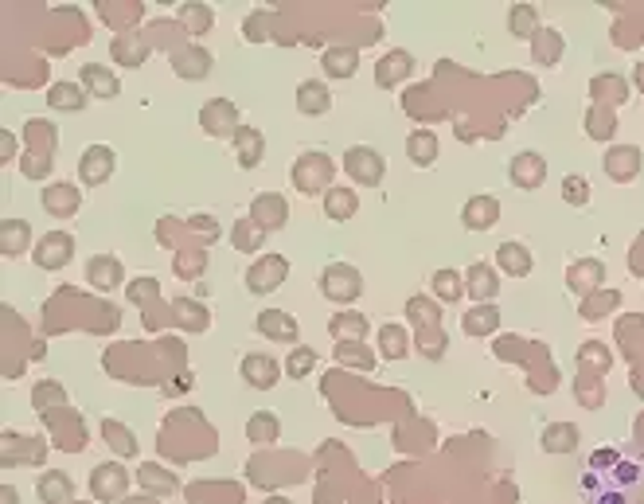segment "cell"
<instances>
[{
	"label": "cell",
	"instance_id": "obj_1",
	"mask_svg": "<svg viewBox=\"0 0 644 504\" xmlns=\"http://www.w3.org/2000/svg\"><path fill=\"white\" fill-rule=\"evenodd\" d=\"M321 293L328 297V301H336V305H352L356 297L363 293V278H360V270L356 266H348V262H332L321 274Z\"/></svg>",
	"mask_w": 644,
	"mask_h": 504
},
{
	"label": "cell",
	"instance_id": "obj_2",
	"mask_svg": "<svg viewBox=\"0 0 644 504\" xmlns=\"http://www.w3.org/2000/svg\"><path fill=\"white\" fill-rule=\"evenodd\" d=\"M125 489H129V469L122 461H102L94 473H90V493L94 500L110 504V500H125Z\"/></svg>",
	"mask_w": 644,
	"mask_h": 504
},
{
	"label": "cell",
	"instance_id": "obj_3",
	"mask_svg": "<svg viewBox=\"0 0 644 504\" xmlns=\"http://www.w3.org/2000/svg\"><path fill=\"white\" fill-rule=\"evenodd\" d=\"M344 173L356 180V184H363V188H375L379 180H383V173H387V164H383V157H379L375 149H367V145H352L348 153H344Z\"/></svg>",
	"mask_w": 644,
	"mask_h": 504
},
{
	"label": "cell",
	"instance_id": "obj_4",
	"mask_svg": "<svg viewBox=\"0 0 644 504\" xmlns=\"http://www.w3.org/2000/svg\"><path fill=\"white\" fill-rule=\"evenodd\" d=\"M114 168H117V157L110 145H90L78 157V180H83V188H98L114 176Z\"/></svg>",
	"mask_w": 644,
	"mask_h": 504
},
{
	"label": "cell",
	"instance_id": "obj_5",
	"mask_svg": "<svg viewBox=\"0 0 644 504\" xmlns=\"http://www.w3.org/2000/svg\"><path fill=\"white\" fill-rule=\"evenodd\" d=\"M200 125L207 129L212 137H231L234 141V133H239V106H234L231 98H212L207 106L200 110Z\"/></svg>",
	"mask_w": 644,
	"mask_h": 504
},
{
	"label": "cell",
	"instance_id": "obj_6",
	"mask_svg": "<svg viewBox=\"0 0 644 504\" xmlns=\"http://www.w3.org/2000/svg\"><path fill=\"white\" fill-rule=\"evenodd\" d=\"M289 274V262L282 254H270V258H258V262L246 270V290L251 293H270V290H278L282 282Z\"/></svg>",
	"mask_w": 644,
	"mask_h": 504
},
{
	"label": "cell",
	"instance_id": "obj_7",
	"mask_svg": "<svg viewBox=\"0 0 644 504\" xmlns=\"http://www.w3.org/2000/svg\"><path fill=\"white\" fill-rule=\"evenodd\" d=\"M74 258V239L67 231H51L47 239H39L35 247V266L39 270H63Z\"/></svg>",
	"mask_w": 644,
	"mask_h": 504
},
{
	"label": "cell",
	"instance_id": "obj_8",
	"mask_svg": "<svg viewBox=\"0 0 644 504\" xmlns=\"http://www.w3.org/2000/svg\"><path fill=\"white\" fill-rule=\"evenodd\" d=\"M122 278H125V270L114 254H90L86 258V282L98 293H114L117 286H122Z\"/></svg>",
	"mask_w": 644,
	"mask_h": 504
},
{
	"label": "cell",
	"instance_id": "obj_9",
	"mask_svg": "<svg viewBox=\"0 0 644 504\" xmlns=\"http://www.w3.org/2000/svg\"><path fill=\"white\" fill-rule=\"evenodd\" d=\"M289 219V203L278 196V192H262V196L251 200V223H258L262 231H278Z\"/></svg>",
	"mask_w": 644,
	"mask_h": 504
},
{
	"label": "cell",
	"instance_id": "obj_10",
	"mask_svg": "<svg viewBox=\"0 0 644 504\" xmlns=\"http://www.w3.org/2000/svg\"><path fill=\"white\" fill-rule=\"evenodd\" d=\"M278 376H282V364L270 352H246L243 356V380L251 387H258V391H270V387L278 383Z\"/></svg>",
	"mask_w": 644,
	"mask_h": 504
},
{
	"label": "cell",
	"instance_id": "obj_11",
	"mask_svg": "<svg viewBox=\"0 0 644 504\" xmlns=\"http://www.w3.org/2000/svg\"><path fill=\"white\" fill-rule=\"evenodd\" d=\"M508 176H511V184H516V188L535 192L539 184H543V176H547V161L539 157V153H516V157H511Z\"/></svg>",
	"mask_w": 644,
	"mask_h": 504
},
{
	"label": "cell",
	"instance_id": "obj_12",
	"mask_svg": "<svg viewBox=\"0 0 644 504\" xmlns=\"http://www.w3.org/2000/svg\"><path fill=\"white\" fill-rule=\"evenodd\" d=\"M496 219H500V200L489 196V192H481V196H469L465 200L461 223L469 231H489V227H496Z\"/></svg>",
	"mask_w": 644,
	"mask_h": 504
},
{
	"label": "cell",
	"instance_id": "obj_13",
	"mask_svg": "<svg viewBox=\"0 0 644 504\" xmlns=\"http://www.w3.org/2000/svg\"><path fill=\"white\" fill-rule=\"evenodd\" d=\"M465 293H472L481 305H489L496 293H500V274H496V266L489 262H472L469 274H465Z\"/></svg>",
	"mask_w": 644,
	"mask_h": 504
},
{
	"label": "cell",
	"instance_id": "obj_14",
	"mask_svg": "<svg viewBox=\"0 0 644 504\" xmlns=\"http://www.w3.org/2000/svg\"><path fill=\"white\" fill-rule=\"evenodd\" d=\"M35 497L44 504H71L74 500V481L63 469H47L35 481Z\"/></svg>",
	"mask_w": 644,
	"mask_h": 504
},
{
	"label": "cell",
	"instance_id": "obj_15",
	"mask_svg": "<svg viewBox=\"0 0 644 504\" xmlns=\"http://www.w3.org/2000/svg\"><path fill=\"white\" fill-rule=\"evenodd\" d=\"M297 110L305 114V118H321V114L332 110V90L321 79H305L297 86Z\"/></svg>",
	"mask_w": 644,
	"mask_h": 504
},
{
	"label": "cell",
	"instance_id": "obj_16",
	"mask_svg": "<svg viewBox=\"0 0 644 504\" xmlns=\"http://www.w3.org/2000/svg\"><path fill=\"white\" fill-rule=\"evenodd\" d=\"M137 481H141V493H149V497H173L176 489H180V477L168 473L164 465H156V461H144L141 465Z\"/></svg>",
	"mask_w": 644,
	"mask_h": 504
},
{
	"label": "cell",
	"instance_id": "obj_17",
	"mask_svg": "<svg viewBox=\"0 0 644 504\" xmlns=\"http://www.w3.org/2000/svg\"><path fill=\"white\" fill-rule=\"evenodd\" d=\"M254 329L262 336H270V341H282V344H297V321L282 313V309H266V313H258Z\"/></svg>",
	"mask_w": 644,
	"mask_h": 504
},
{
	"label": "cell",
	"instance_id": "obj_18",
	"mask_svg": "<svg viewBox=\"0 0 644 504\" xmlns=\"http://www.w3.org/2000/svg\"><path fill=\"white\" fill-rule=\"evenodd\" d=\"M83 90L90 98H117V94H122V83H117V74L110 67H102V63H86V67H83Z\"/></svg>",
	"mask_w": 644,
	"mask_h": 504
},
{
	"label": "cell",
	"instance_id": "obj_19",
	"mask_svg": "<svg viewBox=\"0 0 644 504\" xmlns=\"http://www.w3.org/2000/svg\"><path fill=\"white\" fill-rule=\"evenodd\" d=\"M324 173H328V157H321V153H305V157L297 161V168H293V180H297L301 192H305V188L328 192L332 184H324Z\"/></svg>",
	"mask_w": 644,
	"mask_h": 504
},
{
	"label": "cell",
	"instance_id": "obj_20",
	"mask_svg": "<svg viewBox=\"0 0 644 504\" xmlns=\"http://www.w3.org/2000/svg\"><path fill=\"white\" fill-rule=\"evenodd\" d=\"M601 278H606V266H601L598 258H582V262H574V266H570V274H567L570 290H574L578 297H586V293L601 290Z\"/></svg>",
	"mask_w": 644,
	"mask_h": 504
},
{
	"label": "cell",
	"instance_id": "obj_21",
	"mask_svg": "<svg viewBox=\"0 0 644 504\" xmlns=\"http://www.w3.org/2000/svg\"><path fill=\"white\" fill-rule=\"evenodd\" d=\"M47 106L59 114H78L86 106V90L83 83H51L47 86Z\"/></svg>",
	"mask_w": 644,
	"mask_h": 504
},
{
	"label": "cell",
	"instance_id": "obj_22",
	"mask_svg": "<svg viewBox=\"0 0 644 504\" xmlns=\"http://www.w3.org/2000/svg\"><path fill=\"white\" fill-rule=\"evenodd\" d=\"M114 63L117 67H144V59H149V44H144V35H114Z\"/></svg>",
	"mask_w": 644,
	"mask_h": 504
},
{
	"label": "cell",
	"instance_id": "obj_23",
	"mask_svg": "<svg viewBox=\"0 0 644 504\" xmlns=\"http://www.w3.org/2000/svg\"><path fill=\"white\" fill-rule=\"evenodd\" d=\"M234 153H239V164L243 168H258L262 164V153H266V137H262V129L243 125L239 133H234Z\"/></svg>",
	"mask_w": 644,
	"mask_h": 504
},
{
	"label": "cell",
	"instance_id": "obj_24",
	"mask_svg": "<svg viewBox=\"0 0 644 504\" xmlns=\"http://www.w3.org/2000/svg\"><path fill=\"white\" fill-rule=\"evenodd\" d=\"M496 266L504 270L511 278H528L531 274V251L523 247V242H500V251H496Z\"/></svg>",
	"mask_w": 644,
	"mask_h": 504
},
{
	"label": "cell",
	"instance_id": "obj_25",
	"mask_svg": "<svg viewBox=\"0 0 644 504\" xmlns=\"http://www.w3.org/2000/svg\"><path fill=\"white\" fill-rule=\"evenodd\" d=\"M78 203H83V192H78L74 184H51L44 192V208L51 215H59V219H67L78 212Z\"/></svg>",
	"mask_w": 644,
	"mask_h": 504
},
{
	"label": "cell",
	"instance_id": "obj_26",
	"mask_svg": "<svg viewBox=\"0 0 644 504\" xmlns=\"http://www.w3.org/2000/svg\"><path fill=\"white\" fill-rule=\"evenodd\" d=\"M28 242H32V227L24 223V219H5V223H0V254L5 258L24 254Z\"/></svg>",
	"mask_w": 644,
	"mask_h": 504
},
{
	"label": "cell",
	"instance_id": "obj_27",
	"mask_svg": "<svg viewBox=\"0 0 644 504\" xmlns=\"http://www.w3.org/2000/svg\"><path fill=\"white\" fill-rule=\"evenodd\" d=\"M360 208V196L352 188H328L324 192V215L332 219V223H348L352 215Z\"/></svg>",
	"mask_w": 644,
	"mask_h": 504
},
{
	"label": "cell",
	"instance_id": "obj_28",
	"mask_svg": "<svg viewBox=\"0 0 644 504\" xmlns=\"http://www.w3.org/2000/svg\"><path fill=\"white\" fill-rule=\"evenodd\" d=\"M606 173H609L613 180H633V176L640 173V149H633V145L609 149V153H606Z\"/></svg>",
	"mask_w": 644,
	"mask_h": 504
},
{
	"label": "cell",
	"instance_id": "obj_29",
	"mask_svg": "<svg viewBox=\"0 0 644 504\" xmlns=\"http://www.w3.org/2000/svg\"><path fill=\"white\" fill-rule=\"evenodd\" d=\"M411 71H414L411 51H387L383 63H379V71H375V83L379 86H394V83H402Z\"/></svg>",
	"mask_w": 644,
	"mask_h": 504
},
{
	"label": "cell",
	"instance_id": "obj_30",
	"mask_svg": "<svg viewBox=\"0 0 644 504\" xmlns=\"http://www.w3.org/2000/svg\"><path fill=\"white\" fill-rule=\"evenodd\" d=\"M438 133H430V129H414L411 137H406V157H411L418 168H430L438 161Z\"/></svg>",
	"mask_w": 644,
	"mask_h": 504
},
{
	"label": "cell",
	"instance_id": "obj_31",
	"mask_svg": "<svg viewBox=\"0 0 644 504\" xmlns=\"http://www.w3.org/2000/svg\"><path fill=\"white\" fill-rule=\"evenodd\" d=\"M321 67H324V74H332V79H352L360 67V55H356V47H328Z\"/></svg>",
	"mask_w": 644,
	"mask_h": 504
},
{
	"label": "cell",
	"instance_id": "obj_32",
	"mask_svg": "<svg viewBox=\"0 0 644 504\" xmlns=\"http://www.w3.org/2000/svg\"><path fill=\"white\" fill-rule=\"evenodd\" d=\"M508 32L516 40H535L539 35V8L535 5H511L508 8Z\"/></svg>",
	"mask_w": 644,
	"mask_h": 504
},
{
	"label": "cell",
	"instance_id": "obj_33",
	"mask_svg": "<svg viewBox=\"0 0 644 504\" xmlns=\"http://www.w3.org/2000/svg\"><path fill=\"white\" fill-rule=\"evenodd\" d=\"M278 434H282V422H278V415H270V410H254V415L246 419V438H251L254 446L278 442Z\"/></svg>",
	"mask_w": 644,
	"mask_h": 504
},
{
	"label": "cell",
	"instance_id": "obj_34",
	"mask_svg": "<svg viewBox=\"0 0 644 504\" xmlns=\"http://www.w3.org/2000/svg\"><path fill=\"white\" fill-rule=\"evenodd\" d=\"M461 329L469 332V336H489V332H496L500 329V309H496L492 301L489 305H477L472 313L461 321Z\"/></svg>",
	"mask_w": 644,
	"mask_h": 504
},
{
	"label": "cell",
	"instance_id": "obj_35",
	"mask_svg": "<svg viewBox=\"0 0 644 504\" xmlns=\"http://www.w3.org/2000/svg\"><path fill=\"white\" fill-rule=\"evenodd\" d=\"M617 305H621V293L601 286V290H594V293L582 297V317H586V321H601L606 313H613Z\"/></svg>",
	"mask_w": 644,
	"mask_h": 504
},
{
	"label": "cell",
	"instance_id": "obj_36",
	"mask_svg": "<svg viewBox=\"0 0 644 504\" xmlns=\"http://www.w3.org/2000/svg\"><path fill=\"white\" fill-rule=\"evenodd\" d=\"M173 67H176L180 79H203V74L212 71V51L192 47L188 55H176V59H173Z\"/></svg>",
	"mask_w": 644,
	"mask_h": 504
},
{
	"label": "cell",
	"instance_id": "obj_37",
	"mask_svg": "<svg viewBox=\"0 0 644 504\" xmlns=\"http://www.w3.org/2000/svg\"><path fill=\"white\" fill-rule=\"evenodd\" d=\"M433 297H438V301H457V297H465V274H457V270H438V274H433Z\"/></svg>",
	"mask_w": 644,
	"mask_h": 504
},
{
	"label": "cell",
	"instance_id": "obj_38",
	"mask_svg": "<svg viewBox=\"0 0 644 504\" xmlns=\"http://www.w3.org/2000/svg\"><path fill=\"white\" fill-rule=\"evenodd\" d=\"M543 446L550 450V454H570V450L578 446V430H574L570 422L547 426V430H543Z\"/></svg>",
	"mask_w": 644,
	"mask_h": 504
},
{
	"label": "cell",
	"instance_id": "obj_39",
	"mask_svg": "<svg viewBox=\"0 0 644 504\" xmlns=\"http://www.w3.org/2000/svg\"><path fill=\"white\" fill-rule=\"evenodd\" d=\"M328 332L336 336V344H340V341H363V336H367V317H360V313H340L332 325H328Z\"/></svg>",
	"mask_w": 644,
	"mask_h": 504
},
{
	"label": "cell",
	"instance_id": "obj_40",
	"mask_svg": "<svg viewBox=\"0 0 644 504\" xmlns=\"http://www.w3.org/2000/svg\"><path fill=\"white\" fill-rule=\"evenodd\" d=\"M102 434H106V442H110V450H117L122 458H134L137 454V438L125 430L122 422H114V419H106L102 422Z\"/></svg>",
	"mask_w": 644,
	"mask_h": 504
},
{
	"label": "cell",
	"instance_id": "obj_41",
	"mask_svg": "<svg viewBox=\"0 0 644 504\" xmlns=\"http://www.w3.org/2000/svg\"><path fill=\"white\" fill-rule=\"evenodd\" d=\"M336 360H340V364H352V368H363V371L375 368V356L363 348V341H340L336 344Z\"/></svg>",
	"mask_w": 644,
	"mask_h": 504
},
{
	"label": "cell",
	"instance_id": "obj_42",
	"mask_svg": "<svg viewBox=\"0 0 644 504\" xmlns=\"http://www.w3.org/2000/svg\"><path fill=\"white\" fill-rule=\"evenodd\" d=\"M173 313L180 317V325L188 329V332H200V329H207V313H203V305H200V301H188V297H176V301H173Z\"/></svg>",
	"mask_w": 644,
	"mask_h": 504
},
{
	"label": "cell",
	"instance_id": "obj_43",
	"mask_svg": "<svg viewBox=\"0 0 644 504\" xmlns=\"http://www.w3.org/2000/svg\"><path fill=\"white\" fill-rule=\"evenodd\" d=\"M406 317L411 321H418V325H438V297H411V301H406Z\"/></svg>",
	"mask_w": 644,
	"mask_h": 504
},
{
	"label": "cell",
	"instance_id": "obj_44",
	"mask_svg": "<svg viewBox=\"0 0 644 504\" xmlns=\"http://www.w3.org/2000/svg\"><path fill=\"white\" fill-rule=\"evenodd\" d=\"M379 348H383L387 360H402L411 348H406V332L399 325H383L379 329Z\"/></svg>",
	"mask_w": 644,
	"mask_h": 504
},
{
	"label": "cell",
	"instance_id": "obj_45",
	"mask_svg": "<svg viewBox=\"0 0 644 504\" xmlns=\"http://www.w3.org/2000/svg\"><path fill=\"white\" fill-rule=\"evenodd\" d=\"M317 368V352H312V348H293V352H289V360H285V371H289V380H305L309 371Z\"/></svg>",
	"mask_w": 644,
	"mask_h": 504
},
{
	"label": "cell",
	"instance_id": "obj_46",
	"mask_svg": "<svg viewBox=\"0 0 644 504\" xmlns=\"http://www.w3.org/2000/svg\"><path fill=\"white\" fill-rule=\"evenodd\" d=\"M180 20L192 28V35H203V32L215 24V12L207 8V5H183V8H180Z\"/></svg>",
	"mask_w": 644,
	"mask_h": 504
},
{
	"label": "cell",
	"instance_id": "obj_47",
	"mask_svg": "<svg viewBox=\"0 0 644 504\" xmlns=\"http://www.w3.org/2000/svg\"><path fill=\"white\" fill-rule=\"evenodd\" d=\"M262 239H266V231H262L258 223H239V227H234V235H231L234 247L246 251V254H254L262 247Z\"/></svg>",
	"mask_w": 644,
	"mask_h": 504
},
{
	"label": "cell",
	"instance_id": "obj_48",
	"mask_svg": "<svg viewBox=\"0 0 644 504\" xmlns=\"http://www.w3.org/2000/svg\"><path fill=\"white\" fill-rule=\"evenodd\" d=\"M270 28H273L270 8H258V12H251V16H246V40H251V44L270 40Z\"/></svg>",
	"mask_w": 644,
	"mask_h": 504
},
{
	"label": "cell",
	"instance_id": "obj_49",
	"mask_svg": "<svg viewBox=\"0 0 644 504\" xmlns=\"http://www.w3.org/2000/svg\"><path fill=\"white\" fill-rule=\"evenodd\" d=\"M32 403H35V410H47V403L63 407V403H67V395H63V387H59V383H35Z\"/></svg>",
	"mask_w": 644,
	"mask_h": 504
},
{
	"label": "cell",
	"instance_id": "obj_50",
	"mask_svg": "<svg viewBox=\"0 0 644 504\" xmlns=\"http://www.w3.org/2000/svg\"><path fill=\"white\" fill-rule=\"evenodd\" d=\"M562 188H567V203H574V208H578V203H590V184L582 176H567V180H562Z\"/></svg>",
	"mask_w": 644,
	"mask_h": 504
},
{
	"label": "cell",
	"instance_id": "obj_51",
	"mask_svg": "<svg viewBox=\"0 0 644 504\" xmlns=\"http://www.w3.org/2000/svg\"><path fill=\"white\" fill-rule=\"evenodd\" d=\"M562 55V40H559V32H550V47H535V59L539 63H550V59H559Z\"/></svg>",
	"mask_w": 644,
	"mask_h": 504
},
{
	"label": "cell",
	"instance_id": "obj_52",
	"mask_svg": "<svg viewBox=\"0 0 644 504\" xmlns=\"http://www.w3.org/2000/svg\"><path fill=\"white\" fill-rule=\"evenodd\" d=\"M12 153H16V137L5 133V161H12Z\"/></svg>",
	"mask_w": 644,
	"mask_h": 504
},
{
	"label": "cell",
	"instance_id": "obj_53",
	"mask_svg": "<svg viewBox=\"0 0 644 504\" xmlns=\"http://www.w3.org/2000/svg\"><path fill=\"white\" fill-rule=\"evenodd\" d=\"M122 504H156V497H149V493H141V497H125Z\"/></svg>",
	"mask_w": 644,
	"mask_h": 504
},
{
	"label": "cell",
	"instance_id": "obj_54",
	"mask_svg": "<svg viewBox=\"0 0 644 504\" xmlns=\"http://www.w3.org/2000/svg\"><path fill=\"white\" fill-rule=\"evenodd\" d=\"M266 504H293V500H285V497H270Z\"/></svg>",
	"mask_w": 644,
	"mask_h": 504
},
{
	"label": "cell",
	"instance_id": "obj_55",
	"mask_svg": "<svg viewBox=\"0 0 644 504\" xmlns=\"http://www.w3.org/2000/svg\"><path fill=\"white\" fill-rule=\"evenodd\" d=\"M71 504H78V500H71Z\"/></svg>",
	"mask_w": 644,
	"mask_h": 504
}]
</instances>
